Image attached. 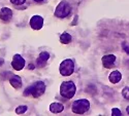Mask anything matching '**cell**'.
<instances>
[{"mask_svg":"<svg viewBox=\"0 0 129 116\" xmlns=\"http://www.w3.org/2000/svg\"><path fill=\"white\" fill-rule=\"evenodd\" d=\"M46 91V84L42 81H36L32 85L28 86L26 90L24 91V96H29L32 94L33 98H38L45 93Z\"/></svg>","mask_w":129,"mask_h":116,"instance_id":"obj_1","label":"cell"},{"mask_svg":"<svg viewBox=\"0 0 129 116\" xmlns=\"http://www.w3.org/2000/svg\"><path fill=\"white\" fill-rule=\"evenodd\" d=\"M77 91V86L72 81H64L60 85V94L67 100L73 98Z\"/></svg>","mask_w":129,"mask_h":116,"instance_id":"obj_2","label":"cell"},{"mask_svg":"<svg viewBox=\"0 0 129 116\" xmlns=\"http://www.w3.org/2000/svg\"><path fill=\"white\" fill-rule=\"evenodd\" d=\"M90 108V102L87 99H80L72 103V112L76 114H84Z\"/></svg>","mask_w":129,"mask_h":116,"instance_id":"obj_3","label":"cell"},{"mask_svg":"<svg viewBox=\"0 0 129 116\" xmlns=\"http://www.w3.org/2000/svg\"><path fill=\"white\" fill-rule=\"evenodd\" d=\"M60 74L62 76H69L74 72V63L70 59L64 60L60 64Z\"/></svg>","mask_w":129,"mask_h":116,"instance_id":"obj_4","label":"cell"},{"mask_svg":"<svg viewBox=\"0 0 129 116\" xmlns=\"http://www.w3.org/2000/svg\"><path fill=\"white\" fill-rule=\"evenodd\" d=\"M70 12H71L70 5L66 1H61L55 9V17L60 18V19H64L70 14Z\"/></svg>","mask_w":129,"mask_h":116,"instance_id":"obj_5","label":"cell"},{"mask_svg":"<svg viewBox=\"0 0 129 116\" xmlns=\"http://www.w3.org/2000/svg\"><path fill=\"white\" fill-rule=\"evenodd\" d=\"M12 66H13V68L16 71H21L25 67V60H24V58L21 55H19V54L15 55L14 58H13Z\"/></svg>","mask_w":129,"mask_h":116,"instance_id":"obj_6","label":"cell"},{"mask_svg":"<svg viewBox=\"0 0 129 116\" xmlns=\"http://www.w3.org/2000/svg\"><path fill=\"white\" fill-rule=\"evenodd\" d=\"M29 24L33 30H40L44 26V18L40 16H33L30 19Z\"/></svg>","mask_w":129,"mask_h":116,"instance_id":"obj_7","label":"cell"},{"mask_svg":"<svg viewBox=\"0 0 129 116\" xmlns=\"http://www.w3.org/2000/svg\"><path fill=\"white\" fill-rule=\"evenodd\" d=\"M13 18V10L8 8V7H2L0 9V19H1L3 22L7 23L9 22Z\"/></svg>","mask_w":129,"mask_h":116,"instance_id":"obj_8","label":"cell"},{"mask_svg":"<svg viewBox=\"0 0 129 116\" xmlns=\"http://www.w3.org/2000/svg\"><path fill=\"white\" fill-rule=\"evenodd\" d=\"M101 62L105 68L110 69L114 66L115 62H116V57L114 55H106V56H103L102 59H101Z\"/></svg>","mask_w":129,"mask_h":116,"instance_id":"obj_9","label":"cell"},{"mask_svg":"<svg viewBox=\"0 0 129 116\" xmlns=\"http://www.w3.org/2000/svg\"><path fill=\"white\" fill-rule=\"evenodd\" d=\"M50 59V54L48 51H42L39 54L37 60H36V64L38 67H44L46 64H47V62L49 61Z\"/></svg>","mask_w":129,"mask_h":116,"instance_id":"obj_10","label":"cell"},{"mask_svg":"<svg viewBox=\"0 0 129 116\" xmlns=\"http://www.w3.org/2000/svg\"><path fill=\"white\" fill-rule=\"evenodd\" d=\"M9 82H10V85H12L14 88H16V89L21 88L22 87V84H23L22 79H21V77L18 76V75H13L12 77L9 78Z\"/></svg>","mask_w":129,"mask_h":116,"instance_id":"obj_11","label":"cell"},{"mask_svg":"<svg viewBox=\"0 0 129 116\" xmlns=\"http://www.w3.org/2000/svg\"><path fill=\"white\" fill-rule=\"evenodd\" d=\"M109 79L112 83H118L121 79H122V74H121V72L120 71H118V70H115L113 71L110 76H109Z\"/></svg>","mask_w":129,"mask_h":116,"instance_id":"obj_12","label":"cell"},{"mask_svg":"<svg viewBox=\"0 0 129 116\" xmlns=\"http://www.w3.org/2000/svg\"><path fill=\"white\" fill-rule=\"evenodd\" d=\"M64 110V106L62 104H60V103H52L51 105H50V111L52 112V113H61L62 111Z\"/></svg>","mask_w":129,"mask_h":116,"instance_id":"obj_13","label":"cell"},{"mask_svg":"<svg viewBox=\"0 0 129 116\" xmlns=\"http://www.w3.org/2000/svg\"><path fill=\"white\" fill-rule=\"evenodd\" d=\"M71 40H72V37L67 32H64V33H62L60 35V42H61V43H63V44H68Z\"/></svg>","mask_w":129,"mask_h":116,"instance_id":"obj_14","label":"cell"},{"mask_svg":"<svg viewBox=\"0 0 129 116\" xmlns=\"http://www.w3.org/2000/svg\"><path fill=\"white\" fill-rule=\"evenodd\" d=\"M27 109H28V107L25 106V105H23V106H19L16 109V113L17 114H24L27 111Z\"/></svg>","mask_w":129,"mask_h":116,"instance_id":"obj_15","label":"cell"},{"mask_svg":"<svg viewBox=\"0 0 129 116\" xmlns=\"http://www.w3.org/2000/svg\"><path fill=\"white\" fill-rule=\"evenodd\" d=\"M122 96H123L126 100L129 101V86H125V87L123 88V90H122Z\"/></svg>","mask_w":129,"mask_h":116,"instance_id":"obj_16","label":"cell"},{"mask_svg":"<svg viewBox=\"0 0 129 116\" xmlns=\"http://www.w3.org/2000/svg\"><path fill=\"white\" fill-rule=\"evenodd\" d=\"M122 47L124 49V51L126 52L127 55H129V42H123Z\"/></svg>","mask_w":129,"mask_h":116,"instance_id":"obj_17","label":"cell"},{"mask_svg":"<svg viewBox=\"0 0 129 116\" xmlns=\"http://www.w3.org/2000/svg\"><path fill=\"white\" fill-rule=\"evenodd\" d=\"M112 115H114V116H120V115H122V112H121V110H119L118 108H114L112 110Z\"/></svg>","mask_w":129,"mask_h":116,"instance_id":"obj_18","label":"cell"},{"mask_svg":"<svg viewBox=\"0 0 129 116\" xmlns=\"http://www.w3.org/2000/svg\"><path fill=\"white\" fill-rule=\"evenodd\" d=\"M25 1L26 0H10V2L15 5H22L25 3Z\"/></svg>","mask_w":129,"mask_h":116,"instance_id":"obj_19","label":"cell"},{"mask_svg":"<svg viewBox=\"0 0 129 116\" xmlns=\"http://www.w3.org/2000/svg\"><path fill=\"white\" fill-rule=\"evenodd\" d=\"M29 69H34V66L32 65V64H30V65H29Z\"/></svg>","mask_w":129,"mask_h":116,"instance_id":"obj_20","label":"cell"},{"mask_svg":"<svg viewBox=\"0 0 129 116\" xmlns=\"http://www.w3.org/2000/svg\"><path fill=\"white\" fill-rule=\"evenodd\" d=\"M33 1H35V2H42V1H45V0H33Z\"/></svg>","mask_w":129,"mask_h":116,"instance_id":"obj_21","label":"cell"},{"mask_svg":"<svg viewBox=\"0 0 129 116\" xmlns=\"http://www.w3.org/2000/svg\"><path fill=\"white\" fill-rule=\"evenodd\" d=\"M3 62H4V61H3L2 59H0V66H1V65L3 64Z\"/></svg>","mask_w":129,"mask_h":116,"instance_id":"obj_22","label":"cell"},{"mask_svg":"<svg viewBox=\"0 0 129 116\" xmlns=\"http://www.w3.org/2000/svg\"><path fill=\"white\" fill-rule=\"evenodd\" d=\"M126 112H127V113H128V114H129V106H128V107H127V108H126Z\"/></svg>","mask_w":129,"mask_h":116,"instance_id":"obj_23","label":"cell"}]
</instances>
